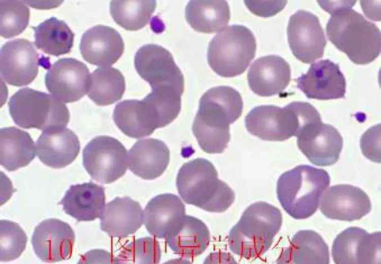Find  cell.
I'll list each match as a JSON object with an SVG mask.
<instances>
[{"mask_svg":"<svg viewBox=\"0 0 381 264\" xmlns=\"http://www.w3.org/2000/svg\"><path fill=\"white\" fill-rule=\"evenodd\" d=\"M243 106L240 94L230 86L213 87L203 94L192 129L204 151L224 152L230 141L229 125L241 116Z\"/></svg>","mask_w":381,"mask_h":264,"instance_id":"cell-1","label":"cell"},{"mask_svg":"<svg viewBox=\"0 0 381 264\" xmlns=\"http://www.w3.org/2000/svg\"><path fill=\"white\" fill-rule=\"evenodd\" d=\"M338 4L325 9L331 14L326 25L329 40L357 64L373 61L380 53V31L374 23L348 6Z\"/></svg>","mask_w":381,"mask_h":264,"instance_id":"cell-2","label":"cell"},{"mask_svg":"<svg viewBox=\"0 0 381 264\" xmlns=\"http://www.w3.org/2000/svg\"><path fill=\"white\" fill-rule=\"evenodd\" d=\"M176 186L186 204L210 212L225 211L235 200L234 191L218 178L213 164L203 158L182 165L177 176Z\"/></svg>","mask_w":381,"mask_h":264,"instance_id":"cell-3","label":"cell"},{"mask_svg":"<svg viewBox=\"0 0 381 264\" xmlns=\"http://www.w3.org/2000/svg\"><path fill=\"white\" fill-rule=\"evenodd\" d=\"M282 223L277 208L264 202L251 204L229 232L230 250L247 259L261 256L271 247Z\"/></svg>","mask_w":381,"mask_h":264,"instance_id":"cell-4","label":"cell"},{"mask_svg":"<svg viewBox=\"0 0 381 264\" xmlns=\"http://www.w3.org/2000/svg\"><path fill=\"white\" fill-rule=\"evenodd\" d=\"M330 183V177L326 171L309 165H299L278 178L277 199L291 217L306 219L316 211L320 199Z\"/></svg>","mask_w":381,"mask_h":264,"instance_id":"cell-5","label":"cell"},{"mask_svg":"<svg viewBox=\"0 0 381 264\" xmlns=\"http://www.w3.org/2000/svg\"><path fill=\"white\" fill-rule=\"evenodd\" d=\"M321 119L317 110L307 102H293L283 108L261 105L245 118L247 131L262 140L283 141L297 137L307 125Z\"/></svg>","mask_w":381,"mask_h":264,"instance_id":"cell-6","label":"cell"},{"mask_svg":"<svg viewBox=\"0 0 381 264\" xmlns=\"http://www.w3.org/2000/svg\"><path fill=\"white\" fill-rule=\"evenodd\" d=\"M257 44L254 35L244 25L228 26L210 41L207 61L212 70L224 77L242 74L255 56Z\"/></svg>","mask_w":381,"mask_h":264,"instance_id":"cell-7","label":"cell"},{"mask_svg":"<svg viewBox=\"0 0 381 264\" xmlns=\"http://www.w3.org/2000/svg\"><path fill=\"white\" fill-rule=\"evenodd\" d=\"M14 122L24 128L41 130L65 127L70 119L66 105L54 96L28 87L15 93L8 102Z\"/></svg>","mask_w":381,"mask_h":264,"instance_id":"cell-8","label":"cell"},{"mask_svg":"<svg viewBox=\"0 0 381 264\" xmlns=\"http://www.w3.org/2000/svg\"><path fill=\"white\" fill-rule=\"evenodd\" d=\"M83 164L97 181L109 184L122 177L127 170L128 155L116 139L100 136L92 139L83 150Z\"/></svg>","mask_w":381,"mask_h":264,"instance_id":"cell-9","label":"cell"},{"mask_svg":"<svg viewBox=\"0 0 381 264\" xmlns=\"http://www.w3.org/2000/svg\"><path fill=\"white\" fill-rule=\"evenodd\" d=\"M134 64L138 74L152 90H172L182 94L183 75L172 54L164 47L154 44L143 45L136 53Z\"/></svg>","mask_w":381,"mask_h":264,"instance_id":"cell-10","label":"cell"},{"mask_svg":"<svg viewBox=\"0 0 381 264\" xmlns=\"http://www.w3.org/2000/svg\"><path fill=\"white\" fill-rule=\"evenodd\" d=\"M49 58L40 56L34 44L25 39L6 42L1 49V76L8 84L23 86L37 77L39 66L48 69Z\"/></svg>","mask_w":381,"mask_h":264,"instance_id":"cell-11","label":"cell"},{"mask_svg":"<svg viewBox=\"0 0 381 264\" xmlns=\"http://www.w3.org/2000/svg\"><path fill=\"white\" fill-rule=\"evenodd\" d=\"M288 41L293 55L301 61L311 63L323 56L327 40L318 17L298 10L289 19Z\"/></svg>","mask_w":381,"mask_h":264,"instance_id":"cell-12","label":"cell"},{"mask_svg":"<svg viewBox=\"0 0 381 264\" xmlns=\"http://www.w3.org/2000/svg\"><path fill=\"white\" fill-rule=\"evenodd\" d=\"M89 71L83 62L73 58L58 59L48 69L46 87L51 93L66 103L79 100L88 92Z\"/></svg>","mask_w":381,"mask_h":264,"instance_id":"cell-13","label":"cell"},{"mask_svg":"<svg viewBox=\"0 0 381 264\" xmlns=\"http://www.w3.org/2000/svg\"><path fill=\"white\" fill-rule=\"evenodd\" d=\"M380 232L369 234L359 227H350L338 234L332 247L336 264L380 263Z\"/></svg>","mask_w":381,"mask_h":264,"instance_id":"cell-14","label":"cell"},{"mask_svg":"<svg viewBox=\"0 0 381 264\" xmlns=\"http://www.w3.org/2000/svg\"><path fill=\"white\" fill-rule=\"evenodd\" d=\"M297 137L299 150L312 164L329 166L339 159L343 139L331 125L322 120L312 122L305 126Z\"/></svg>","mask_w":381,"mask_h":264,"instance_id":"cell-15","label":"cell"},{"mask_svg":"<svg viewBox=\"0 0 381 264\" xmlns=\"http://www.w3.org/2000/svg\"><path fill=\"white\" fill-rule=\"evenodd\" d=\"M75 240L74 232L68 223L49 218L36 227L31 244L36 254L42 261L56 262L71 258Z\"/></svg>","mask_w":381,"mask_h":264,"instance_id":"cell-16","label":"cell"},{"mask_svg":"<svg viewBox=\"0 0 381 264\" xmlns=\"http://www.w3.org/2000/svg\"><path fill=\"white\" fill-rule=\"evenodd\" d=\"M322 195L320 209L329 219L353 221L361 219L371 210L368 195L360 188L352 185L332 186Z\"/></svg>","mask_w":381,"mask_h":264,"instance_id":"cell-17","label":"cell"},{"mask_svg":"<svg viewBox=\"0 0 381 264\" xmlns=\"http://www.w3.org/2000/svg\"><path fill=\"white\" fill-rule=\"evenodd\" d=\"M297 87L308 98L328 100L345 97L346 81L338 64L328 59L312 63L296 79Z\"/></svg>","mask_w":381,"mask_h":264,"instance_id":"cell-18","label":"cell"},{"mask_svg":"<svg viewBox=\"0 0 381 264\" xmlns=\"http://www.w3.org/2000/svg\"><path fill=\"white\" fill-rule=\"evenodd\" d=\"M79 48L82 57L87 62L100 67L110 66L121 56L124 44L116 29L97 25L82 35Z\"/></svg>","mask_w":381,"mask_h":264,"instance_id":"cell-19","label":"cell"},{"mask_svg":"<svg viewBox=\"0 0 381 264\" xmlns=\"http://www.w3.org/2000/svg\"><path fill=\"white\" fill-rule=\"evenodd\" d=\"M289 64L281 57L270 55L256 59L247 73L251 90L261 96L280 94L291 81Z\"/></svg>","mask_w":381,"mask_h":264,"instance_id":"cell-20","label":"cell"},{"mask_svg":"<svg viewBox=\"0 0 381 264\" xmlns=\"http://www.w3.org/2000/svg\"><path fill=\"white\" fill-rule=\"evenodd\" d=\"M80 149L79 139L66 127L44 130L36 143L37 155L45 165L61 169L71 164Z\"/></svg>","mask_w":381,"mask_h":264,"instance_id":"cell-21","label":"cell"},{"mask_svg":"<svg viewBox=\"0 0 381 264\" xmlns=\"http://www.w3.org/2000/svg\"><path fill=\"white\" fill-rule=\"evenodd\" d=\"M100 227L112 238H123L142 225L143 212L139 203L130 197H116L105 206Z\"/></svg>","mask_w":381,"mask_h":264,"instance_id":"cell-22","label":"cell"},{"mask_svg":"<svg viewBox=\"0 0 381 264\" xmlns=\"http://www.w3.org/2000/svg\"><path fill=\"white\" fill-rule=\"evenodd\" d=\"M58 204L78 221L100 218L105 206L104 188L92 181L71 185Z\"/></svg>","mask_w":381,"mask_h":264,"instance_id":"cell-23","label":"cell"},{"mask_svg":"<svg viewBox=\"0 0 381 264\" xmlns=\"http://www.w3.org/2000/svg\"><path fill=\"white\" fill-rule=\"evenodd\" d=\"M170 160V151L162 141L148 138L137 141L128 153V166L136 175L145 180L160 177Z\"/></svg>","mask_w":381,"mask_h":264,"instance_id":"cell-24","label":"cell"},{"mask_svg":"<svg viewBox=\"0 0 381 264\" xmlns=\"http://www.w3.org/2000/svg\"><path fill=\"white\" fill-rule=\"evenodd\" d=\"M184 215L185 206L180 199L174 194L164 193L156 195L148 203L143 219L151 235L165 239Z\"/></svg>","mask_w":381,"mask_h":264,"instance_id":"cell-25","label":"cell"},{"mask_svg":"<svg viewBox=\"0 0 381 264\" xmlns=\"http://www.w3.org/2000/svg\"><path fill=\"white\" fill-rule=\"evenodd\" d=\"M210 232L199 219L184 215L165 238L169 247L177 254L194 258L202 254L210 242Z\"/></svg>","mask_w":381,"mask_h":264,"instance_id":"cell-26","label":"cell"},{"mask_svg":"<svg viewBox=\"0 0 381 264\" xmlns=\"http://www.w3.org/2000/svg\"><path fill=\"white\" fill-rule=\"evenodd\" d=\"M278 263L328 264L329 248L323 238L312 230H301L293 237L290 246L277 260Z\"/></svg>","mask_w":381,"mask_h":264,"instance_id":"cell-27","label":"cell"},{"mask_svg":"<svg viewBox=\"0 0 381 264\" xmlns=\"http://www.w3.org/2000/svg\"><path fill=\"white\" fill-rule=\"evenodd\" d=\"M113 118L124 134L133 138L150 136L157 128L152 112L143 100L118 103L114 108Z\"/></svg>","mask_w":381,"mask_h":264,"instance_id":"cell-28","label":"cell"},{"mask_svg":"<svg viewBox=\"0 0 381 264\" xmlns=\"http://www.w3.org/2000/svg\"><path fill=\"white\" fill-rule=\"evenodd\" d=\"M185 19L196 31L213 33L228 23L230 11L226 1H190L185 10Z\"/></svg>","mask_w":381,"mask_h":264,"instance_id":"cell-29","label":"cell"},{"mask_svg":"<svg viewBox=\"0 0 381 264\" xmlns=\"http://www.w3.org/2000/svg\"><path fill=\"white\" fill-rule=\"evenodd\" d=\"M1 164L8 171L27 166L35 157L30 136L16 127L1 129Z\"/></svg>","mask_w":381,"mask_h":264,"instance_id":"cell-30","label":"cell"},{"mask_svg":"<svg viewBox=\"0 0 381 264\" xmlns=\"http://www.w3.org/2000/svg\"><path fill=\"white\" fill-rule=\"evenodd\" d=\"M31 28L35 45L44 53L58 56L71 51L74 34L63 20L51 17Z\"/></svg>","mask_w":381,"mask_h":264,"instance_id":"cell-31","label":"cell"},{"mask_svg":"<svg viewBox=\"0 0 381 264\" xmlns=\"http://www.w3.org/2000/svg\"><path fill=\"white\" fill-rule=\"evenodd\" d=\"M125 90L124 78L116 68H99L90 74L87 95L98 106L111 105L120 100Z\"/></svg>","mask_w":381,"mask_h":264,"instance_id":"cell-32","label":"cell"},{"mask_svg":"<svg viewBox=\"0 0 381 264\" xmlns=\"http://www.w3.org/2000/svg\"><path fill=\"white\" fill-rule=\"evenodd\" d=\"M156 6L154 0L112 1L110 11L118 25L127 30L136 31L148 23Z\"/></svg>","mask_w":381,"mask_h":264,"instance_id":"cell-33","label":"cell"},{"mask_svg":"<svg viewBox=\"0 0 381 264\" xmlns=\"http://www.w3.org/2000/svg\"><path fill=\"white\" fill-rule=\"evenodd\" d=\"M1 35L11 38L21 34L27 27L30 10L20 1L4 0L0 2Z\"/></svg>","mask_w":381,"mask_h":264,"instance_id":"cell-34","label":"cell"},{"mask_svg":"<svg viewBox=\"0 0 381 264\" xmlns=\"http://www.w3.org/2000/svg\"><path fill=\"white\" fill-rule=\"evenodd\" d=\"M161 254L158 241L154 238L146 237L125 246L115 259L114 263H158Z\"/></svg>","mask_w":381,"mask_h":264,"instance_id":"cell-35","label":"cell"},{"mask_svg":"<svg viewBox=\"0 0 381 264\" xmlns=\"http://www.w3.org/2000/svg\"><path fill=\"white\" fill-rule=\"evenodd\" d=\"M27 242V237L18 224L10 220H1V261H10L18 258L24 250Z\"/></svg>","mask_w":381,"mask_h":264,"instance_id":"cell-36","label":"cell"},{"mask_svg":"<svg viewBox=\"0 0 381 264\" xmlns=\"http://www.w3.org/2000/svg\"><path fill=\"white\" fill-rule=\"evenodd\" d=\"M248 9L255 15L268 17L272 16L285 7L287 1H244Z\"/></svg>","mask_w":381,"mask_h":264,"instance_id":"cell-37","label":"cell"},{"mask_svg":"<svg viewBox=\"0 0 381 264\" xmlns=\"http://www.w3.org/2000/svg\"><path fill=\"white\" fill-rule=\"evenodd\" d=\"M373 126L365 133L360 141V146L364 155L370 160L376 162H380V140H378L377 133L373 136Z\"/></svg>","mask_w":381,"mask_h":264,"instance_id":"cell-38","label":"cell"}]
</instances>
